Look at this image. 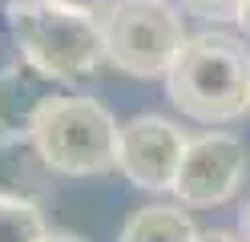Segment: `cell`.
<instances>
[{"mask_svg": "<svg viewBox=\"0 0 250 242\" xmlns=\"http://www.w3.org/2000/svg\"><path fill=\"white\" fill-rule=\"evenodd\" d=\"M166 93L194 121H230L250 109V48L230 32L186 37L166 73Z\"/></svg>", "mask_w": 250, "mask_h": 242, "instance_id": "1", "label": "cell"}, {"mask_svg": "<svg viewBox=\"0 0 250 242\" xmlns=\"http://www.w3.org/2000/svg\"><path fill=\"white\" fill-rule=\"evenodd\" d=\"M117 121L93 97L53 93L33 121V137L57 174L97 177L117 170Z\"/></svg>", "mask_w": 250, "mask_h": 242, "instance_id": "2", "label": "cell"}, {"mask_svg": "<svg viewBox=\"0 0 250 242\" xmlns=\"http://www.w3.org/2000/svg\"><path fill=\"white\" fill-rule=\"evenodd\" d=\"M12 41L28 69H37L44 81H77L105 65L97 16L65 12L44 0L12 12Z\"/></svg>", "mask_w": 250, "mask_h": 242, "instance_id": "3", "label": "cell"}, {"mask_svg": "<svg viewBox=\"0 0 250 242\" xmlns=\"http://www.w3.org/2000/svg\"><path fill=\"white\" fill-rule=\"evenodd\" d=\"M97 28L105 61L129 77H166L186 44L182 16L166 0H113Z\"/></svg>", "mask_w": 250, "mask_h": 242, "instance_id": "4", "label": "cell"}, {"mask_svg": "<svg viewBox=\"0 0 250 242\" xmlns=\"http://www.w3.org/2000/svg\"><path fill=\"white\" fill-rule=\"evenodd\" d=\"M246 174V150L234 133H198L182 154L174 190L182 206H222Z\"/></svg>", "mask_w": 250, "mask_h": 242, "instance_id": "5", "label": "cell"}, {"mask_svg": "<svg viewBox=\"0 0 250 242\" xmlns=\"http://www.w3.org/2000/svg\"><path fill=\"white\" fill-rule=\"evenodd\" d=\"M190 137L166 117H133L117 133V170L142 190H169Z\"/></svg>", "mask_w": 250, "mask_h": 242, "instance_id": "6", "label": "cell"}, {"mask_svg": "<svg viewBox=\"0 0 250 242\" xmlns=\"http://www.w3.org/2000/svg\"><path fill=\"white\" fill-rule=\"evenodd\" d=\"M53 177H57V170L41 154L33 133L0 137V198L41 206L53 194Z\"/></svg>", "mask_w": 250, "mask_h": 242, "instance_id": "7", "label": "cell"}, {"mask_svg": "<svg viewBox=\"0 0 250 242\" xmlns=\"http://www.w3.org/2000/svg\"><path fill=\"white\" fill-rule=\"evenodd\" d=\"M41 73L21 69V65H4L0 69V137L8 133H33V121L41 105L53 97V89L37 81Z\"/></svg>", "mask_w": 250, "mask_h": 242, "instance_id": "8", "label": "cell"}, {"mask_svg": "<svg viewBox=\"0 0 250 242\" xmlns=\"http://www.w3.org/2000/svg\"><path fill=\"white\" fill-rule=\"evenodd\" d=\"M121 242H198V226L182 206H146L121 226Z\"/></svg>", "mask_w": 250, "mask_h": 242, "instance_id": "9", "label": "cell"}, {"mask_svg": "<svg viewBox=\"0 0 250 242\" xmlns=\"http://www.w3.org/2000/svg\"><path fill=\"white\" fill-rule=\"evenodd\" d=\"M49 234L41 206L0 198V242H41Z\"/></svg>", "mask_w": 250, "mask_h": 242, "instance_id": "10", "label": "cell"}, {"mask_svg": "<svg viewBox=\"0 0 250 242\" xmlns=\"http://www.w3.org/2000/svg\"><path fill=\"white\" fill-rule=\"evenodd\" d=\"M186 12L190 16H202V21H214V24H222V21H238V12L246 0H182Z\"/></svg>", "mask_w": 250, "mask_h": 242, "instance_id": "11", "label": "cell"}, {"mask_svg": "<svg viewBox=\"0 0 250 242\" xmlns=\"http://www.w3.org/2000/svg\"><path fill=\"white\" fill-rule=\"evenodd\" d=\"M53 8H65V12H81V16H101L113 0H44Z\"/></svg>", "mask_w": 250, "mask_h": 242, "instance_id": "12", "label": "cell"}, {"mask_svg": "<svg viewBox=\"0 0 250 242\" xmlns=\"http://www.w3.org/2000/svg\"><path fill=\"white\" fill-rule=\"evenodd\" d=\"M198 242H246V238L230 230H198Z\"/></svg>", "mask_w": 250, "mask_h": 242, "instance_id": "13", "label": "cell"}, {"mask_svg": "<svg viewBox=\"0 0 250 242\" xmlns=\"http://www.w3.org/2000/svg\"><path fill=\"white\" fill-rule=\"evenodd\" d=\"M41 242H85V238L81 234H69V230H49Z\"/></svg>", "mask_w": 250, "mask_h": 242, "instance_id": "14", "label": "cell"}, {"mask_svg": "<svg viewBox=\"0 0 250 242\" xmlns=\"http://www.w3.org/2000/svg\"><path fill=\"white\" fill-rule=\"evenodd\" d=\"M24 4H37V0H0V8H8V12H17V8H24Z\"/></svg>", "mask_w": 250, "mask_h": 242, "instance_id": "15", "label": "cell"}, {"mask_svg": "<svg viewBox=\"0 0 250 242\" xmlns=\"http://www.w3.org/2000/svg\"><path fill=\"white\" fill-rule=\"evenodd\" d=\"M238 24L246 28V37H250V0H246V4H242V12H238Z\"/></svg>", "mask_w": 250, "mask_h": 242, "instance_id": "16", "label": "cell"}]
</instances>
